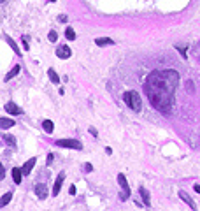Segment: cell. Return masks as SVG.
<instances>
[{
  "label": "cell",
  "instance_id": "9",
  "mask_svg": "<svg viewBox=\"0 0 200 211\" xmlns=\"http://www.w3.org/2000/svg\"><path fill=\"white\" fill-rule=\"evenodd\" d=\"M25 176L23 174V169H19V167H14L12 169V179H14V183L16 185H19L21 183V178Z\"/></svg>",
  "mask_w": 200,
  "mask_h": 211
},
{
  "label": "cell",
  "instance_id": "14",
  "mask_svg": "<svg viewBox=\"0 0 200 211\" xmlns=\"http://www.w3.org/2000/svg\"><path fill=\"white\" fill-rule=\"evenodd\" d=\"M42 129L46 130L48 134H51V132H53V129H54L53 121H51V120H42Z\"/></svg>",
  "mask_w": 200,
  "mask_h": 211
},
{
  "label": "cell",
  "instance_id": "8",
  "mask_svg": "<svg viewBox=\"0 0 200 211\" xmlns=\"http://www.w3.org/2000/svg\"><path fill=\"white\" fill-rule=\"evenodd\" d=\"M6 111H7L9 114H21V113H23V111L18 108L14 102H7V104H6Z\"/></svg>",
  "mask_w": 200,
  "mask_h": 211
},
{
  "label": "cell",
  "instance_id": "18",
  "mask_svg": "<svg viewBox=\"0 0 200 211\" xmlns=\"http://www.w3.org/2000/svg\"><path fill=\"white\" fill-rule=\"evenodd\" d=\"M4 141H6L9 146H12V148L16 146V139H14L12 135H9V134H4Z\"/></svg>",
  "mask_w": 200,
  "mask_h": 211
},
{
  "label": "cell",
  "instance_id": "7",
  "mask_svg": "<svg viewBox=\"0 0 200 211\" xmlns=\"http://www.w3.org/2000/svg\"><path fill=\"white\" fill-rule=\"evenodd\" d=\"M139 194H141V197H142L144 206H146V208H149V206H151V200H149V192H147L144 187H141V188H139Z\"/></svg>",
  "mask_w": 200,
  "mask_h": 211
},
{
  "label": "cell",
  "instance_id": "16",
  "mask_svg": "<svg viewBox=\"0 0 200 211\" xmlns=\"http://www.w3.org/2000/svg\"><path fill=\"white\" fill-rule=\"evenodd\" d=\"M18 72H19V65H14V69L9 70V72H7V76L4 77V79H6V81H11V79H12L14 76H16Z\"/></svg>",
  "mask_w": 200,
  "mask_h": 211
},
{
  "label": "cell",
  "instance_id": "17",
  "mask_svg": "<svg viewBox=\"0 0 200 211\" xmlns=\"http://www.w3.org/2000/svg\"><path fill=\"white\" fill-rule=\"evenodd\" d=\"M48 76H49V79H51V83H54V85H58V83H60L58 74H56L53 69H49V70H48Z\"/></svg>",
  "mask_w": 200,
  "mask_h": 211
},
{
  "label": "cell",
  "instance_id": "13",
  "mask_svg": "<svg viewBox=\"0 0 200 211\" xmlns=\"http://www.w3.org/2000/svg\"><path fill=\"white\" fill-rule=\"evenodd\" d=\"M14 127V120H9V118H0V129L2 130H7Z\"/></svg>",
  "mask_w": 200,
  "mask_h": 211
},
{
  "label": "cell",
  "instance_id": "27",
  "mask_svg": "<svg viewBox=\"0 0 200 211\" xmlns=\"http://www.w3.org/2000/svg\"><path fill=\"white\" fill-rule=\"evenodd\" d=\"M53 155H51V153H49V155H48V165H49V164H51V162H53Z\"/></svg>",
  "mask_w": 200,
  "mask_h": 211
},
{
  "label": "cell",
  "instance_id": "25",
  "mask_svg": "<svg viewBox=\"0 0 200 211\" xmlns=\"http://www.w3.org/2000/svg\"><path fill=\"white\" fill-rule=\"evenodd\" d=\"M84 171H86V173H91V171H93L91 164H84Z\"/></svg>",
  "mask_w": 200,
  "mask_h": 211
},
{
  "label": "cell",
  "instance_id": "3",
  "mask_svg": "<svg viewBox=\"0 0 200 211\" xmlns=\"http://www.w3.org/2000/svg\"><path fill=\"white\" fill-rule=\"evenodd\" d=\"M56 146L60 148H70V150H83V144L77 139H58Z\"/></svg>",
  "mask_w": 200,
  "mask_h": 211
},
{
  "label": "cell",
  "instance_id": "23",
  "mask_svg": "<svg viewBox=\"0 0 200 211\" xmlns=\"http://www.w3.org/2000/svg\"><path fill=\"white\" fill-rule=\"evenodd\" d=\"M48 39L51 41V42H56V39H58V33L54 32V30H51V32H49V35H48Z\"/></svg>",
  "mask_w": 200,
  "mask_h": 211
},
{
  "label": "cell",
  "instance_id": "28",
  "mask_svg": "<svg viewBox=\"0 0 200 211\" xmlns=\"http://www.w3.org/2000/svg\"><path fill=\"white\" fill-rule=\"evenodd\" d=\"M60 21L65 23V21H67V16H65V14H62V16H60Z\"/></svg>",
  "mask_w": 200,
  "mask_h": 211
},
{
  "label": "cell",
  "instance_id": "19",
  "mask_svg": "<svg viewBox=\"0 0 200 211\" xmlns=\"http://www.w3.org/2000/svg\"><path fill=\"white\" fill-rule=\"evenodd\" d=\"M118 183L121 188H128V183H126V178H125V174H118Z\"/></svg>",
  "mask_w": 200,
  "mask_h": 211
},
{
  "label": "cell",
  "instance_id": "1",
  "mask_svg": "<svg viewBox=\"0 0 200 211\" xmlns=\"http://www.w3.org/2000/svg\"><path fill=\"white\" fill-rule=\"evenodd\" d=\"M179 85L177 70H153L144 83V92L151 106L162 114H168L174 104V93Z\"/></svg>",
  "mask_w": 200,
  "mask_h": 211
},
{
  "label": "cell",
  "instance_id": "20",
  "mask_svg": "<svg viewBox=\"0 0 200 211\" xmlns=\"http://www.w3.org/2000/svg\"><path fill=\"white\" fill-rule=\"evenodd\" d=\"M65 37L69 39V41H74V39H76V32H74L72 28H67V30H65Z\"/></svg>",
  "mask_w": 200,
  "mask_h": 211
},
{
  "label": "cell",
  "instance_id": "6",
  "mask_svg": "<svg viewBox=\"0 0 200 211\" xmlns=\"http://www.w3.org/2000/svg\"><path fill=\"white\" fill-rule=\"evenodd\" d=\"M35 162H37V158H30V160H27V162H25V165L21 167V169H23V174H25V176H28V174H30V171L33 169Z\"/></svg>",
  "mask_w": 200,
  "mask_h": 211
},
{
  "label": "cell",
  "instance_id": "15",
  "mask_svg": "<svg viewBox=\"0 0 200 211\" xmlns=\"http://www.w3.org/2000/svg\"><path fill=\"white\" fill-rule=\"evenodd\" d=\"M11 199H12V194H11V192H7V194H4V195H2V199H0V208H4V206H7Z\"/></svg>",
  "mask_w": 200,
  "mask_h": 211
},
{
  "label": "cell",
  "instance_id": "24",
  "mask_svg": "<svg viewBox=\"0 0 200 211\" xmlns=\"http://www.w3.org/2000/svg\"><path fill=\"white\" fill-rule=\"evenodd\" d=\"M90 134H91L93 137H98V132H97V129H95V127H90Z\"/></svg>",
  "mask_w": 200,
  "mask_h": 211
},
{
  "label": "cell",
  "instance_id": "10",
  "mask_svg": "<svg viewBox=\"0 0 200 211\" xmlns=\"http://www.w3.org/2000/svg\"><path fill=\"white\" fill-rule=\"evenodd\" d=\"M35 194H37L39 199H46V197H48V188H46V185H37V187H35Z\"/></svg>",
  "mask_w": 200,
  "mask_h": 211
},
{
  "label": "cell",
  "instance_id": "22",
  "mask_svg": "<svg viewBox=\"0 0 200 211\" xmlns=\"http://www.w3.org/2000/svg\"><path fill=\"white\" fill-rule=\"evenodd\" d=\"M130 197V188H123V192H121V195H119V199L125 200V199H128Z\"/></svg>",
  "mask_w": 200,
  "mask_h": 211
},
{
  "label": "cell",
  "instance_id": "12",
  "mask_svg": "<svg viewBox=\"0 0 200 211\" xmlns=\"http://www.w3.org/2000/svg\"><path fill=\"white\" fill-rule=\"evenodd\" d=\"M95 44L97 46H100V48H104V46H113L114 41L109 37H100V39H95Z\"/></svg>",
  "mask_w": 200,
  "mask_h": 211
},
{
  "label": "cell",
  "instance_id": "29",
  "mask_svg": "<svg viewBox=\"0 0 200 211\" xmlns=\"http://www.w3.org/2000/svg\"><path fill=\"white\" fill-rule=\"evenodd\" d=\"M195 192H197V194H200V185H195Z\"/></svg>",
  "mask_w": 200,
  "mask_h": 211
},
{
  "label": "cell",
  "instance_id": "26",
  "mask_svg": "<svg viewBox=\"0 0 200 211\" xmlns=\"http://www.w3.org/2000/svg\"><path fill=\"white\" fill-rule=\"evenodd\" d=\"M69 194H70V195H76V187H74V185H70V188H69Z\"/></svg>",
  "mask_w": 200,
  "mask_h": 211
},
{
  "label": "cell",
  "instance_id": "21",
  "mask_svg": "<svg viewBox=\"0 0 200 211\" xmlns=\"http://www.w3.org/2000/svg\"><path fill=\"white\" fill-rule=\"evenodd\" d=\"M7 42H9V46H11V48L14 49V51H16V55H19V56H21V51H19V49H18L16 42H14V41H12V39H9V37H7Z\"/></svg>",
  "mask_w": 200,
  "mask_h": 211
},
{
  "label": "cell",
  "instance_id": "30",
  "mask_svg": "<svg viewBox=\"0 0 200 211\" xmlns=\"http://www.w3.org/2000/svg\"><path fill=\"white\" fill-rule=\"evenodd\" d=\"M51 2H56V0H51Z\"/></svg>",
  "mask_w": 200,
  "mask_h": 211
},
{
  "label": "cell",
  "instance_id": "11",
  "mask_svg": "<svg viewBox=\"0 0 200 211\" xmlns=\"http://www.w3.org/2000/svg\"><path fill=\"white\" fill-rule=\"evenodd\" d=\"M179 197H181V199H183L184 202H186V204H188L189 208H191V209H197V206H195V202L191 200V197H189V195L186 194V192H183V190H181V192H179Z\"/></svg>",
  "mask_w": 200,
  "mask_h": 211
},
{
  "label": "cell",
  "instance_id": "2",
  "mask_svg": "<svg viewBox=\"0 0 200 211\" xmlns=\"http://www.w3.org/2000/svg\"><path fill=\"white\" fill-rule=\"evenodd\" d=\"M123 100H125V104H126V106H128L132 111H141V108H142V100H141V95H139L135 90L125 92Z\"/></svg>",
  "mask_w": 200,
  "mask_h": 211
},
{
  "label": "cell",
  "instance_id": "4",
  "mask_svg": "<svg viewBox=\"0 0 200 211\" xmlns=\"http://www.w3.org/2000/svg\"><path fill=\"white\" fill-rule=\"evenodd\" d=\"M63 179H65V173H60V174H58V178H56V181H54V185H53V192H51L54 197L60 194V190H62V185H63Z\"/></svg>",
  "mask_w": 200,
  "mask_h": 211
},
{
  "label": "cell",
  "instance_id": "5",
  "mask_svg": "<svg viewBox=\"0 0 200 211\" xmlns=\"http://www.w3.org/2000/svg\"><path fill=\"white\" fill-rule=\"evenodd\" d=\"M70 55H72V51H70V48H69V46H60V48L56 49V56H58V58H62V60H67Z\"/></svg>",
  "mask_w": 200,
  "mask_h": 211
}]
</instances>
